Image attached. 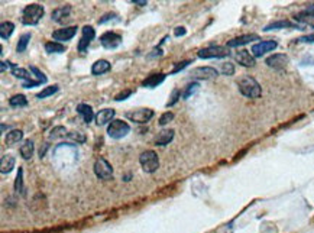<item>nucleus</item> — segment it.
<instances>
[{
    "label": "nucleus",
    "instance_id": "obj_16",
    "mask_svg": "<svg viewBox=\"0 0 314 233\" xmlns=\"http://www.w3.org/2000/svg\"><path fill=\"white\" fill-rule=\"evenodd\" d=\"M115 110L113 109H101L99 113L96 115V119H94V122H96V125L97 126H104L108 125V123H112L115 119Z\"/></svg>",
    "mask_w": 314,
    "mask_h": 233
},
{
    "label": "nucleus",
    "instance_id": "obj_41",
    "mask_svg": "<svg viewBox=\"0 0 314 233\" xmlns=\"http://www.w3.org/2000/svg\"><path fill=\"white\" fill-rule=\"evenodd\" d=\"M15 68H16V65L9 63V61H2V63H0V71L2 72H5L6 70H12V71H13Z\"/></svg>",
    "mask_w": 314,
    "mask_h": 233
},
{
    "label": "nucleus",
    "instance_id": "obj_45",
    "mask_svg": "<svg viewBox=\"0 0 314 233\" xmlns=\"http://www.w3.org/2000/svg\"><path fill=\"white\" fill-rule=\"evenodd\" d=\"M298 42H307V44H314V34L311 35H305L298 38Z\"/></svg>",
    "mask_w": 314,
    "mask_h": 233
},
{
    "label": "nucleus",
    "instance_id": "obj_42",
    "mask_svg": "<svg viewBox=\"0 0 314 233\" xmlns=\"http://www.w3.org/2000/svg\"><path fill=\"white\" fill-rule=\"evenodd\" d=\"M130 94H134V90H126V91H122V93H119L116 97H115V100L116 101H122V100H126Z\"/></svg>",
    "mask_w": 314,
    "mask_h": 233
},
{
    "label": "nucleus",
    "instance_id": "obj_34",
    "mask_svg": "<svg viewBox=\"0 0 314 233\" xmlns=\"http://www.w3.org/2000/svg\"><path fill=\"white\" fill-rule=\"evenodd\" d=\"M58 90H60L58 89V86H49V87H45L42 91H39V93L36 94V97H38V99H46V97H51V96H54Z\"/></svg>",
    "mask_w": 314,
    "mask_h": 233
},
{
    "label": "nucleus",
    "instance_id": "obj_24",
    "mask_svg": "<svg viewBox=\"0 0 314 233\" xmlns=\"http://www.w3.org/2000/svg\"><path fill=\"white\" fill-rule=\"evenodd\" d=\"M284 28H296V29H301V27H297L293 22L290 20H277V22H272L269 23L268 27L264 28L265 32H269V31H274V29H284Z\"/></svg>",
    "mask_w": 314,
    "mask_h": 233
},
{
    "label": "nucleus",
    "instance_id": "obj_40",
    "mask_svg": "<svg viewBox=\"0 0 314 233\" xmlns=\"http://www.w3.org/2000/svg\"><path fill=\"white\" fill-rule=\"evenodd\" d=\"M190 64H191V60H186V61H182V63H178L172 68V71H171L170 74H177V72L181 71V70H184L186 67H189Z\"/></svg>",
    "mask_w": 314,
    "mask_h": 233
},
{
    "label": "nucleus",
    "instance_id": "obj_7",
    "mask_svg": "<svg viewBox=\"0 0 314 233\" xmlns=\"http://www.w3.org/2000/svg\"><path fill=\"white\" fill-rule=\"evenodd\" d=\"M130 132V126L126 123L125 120L115 119L112 123H109L108 135L112 139H122L126 135Z\"/></svg>",
    "mask_w": 314,
    "mask_h": 233
},
{
    "label": "nucleus",
    "instance_id": "obj_1",
    "mask_svg": "<svg viewBox=\"0 0 314 233\" xmlns=\"http://www.w3.org/2000/svg\"><path fill=\"white\" fill-rule=\"evenodd\" d=\"M238 89L241 91V94L245 96L246 99H259L262 96V87L260 84L256 81V79H253L251 75H243L238 80Z\"/></svg>",
    "mask_w": 314,
    "mask_h": 233
},
{
    "label": "nucleus",
    "instance_id": "obj_27",
    "mask_svg": "<svg viewBox=\"0 0 314 233\" xmlns=\"http://www.w3.org/2000/svg\"><path fill=\"white\" fill-rule=\"evenodd\" d=\"M15 31V25L12 22H2L0 25V36L2 39H9Z\"/></svg>",
    "mask_w": 314,
    "mask_h": 233
},
{
    "label": "nucleus",
    "instance_id": "obj_29",
    "mask_svg": "<svg viewBox=\"0 0 314 233\" xmlns=\"http://www.w3.org/2000/svg\"><path fill=\"white\" fill-rule=\"evenodd\" d=\"M67 135H68V131L64 127V126H55L54 129H51V132H49V139L53 141H57V139H64V138H67Z\"/></svg>",
    "mask_w": 314,
    "mask_h": 233
},
{
    "label": "nucleus",
    "instance_id": "obj_2",
    "mask_svg": "<svg viewBox=\"0 0 314 233\" xmlns=\"http://www.w3.org/2000/svg\"><path fill=\"white\" fill-rule=\"evenodd\" d=\"M44 13L45 9L42 5H39V3L28 5L22 12V23L25 27H35L39 23V20L44 18Z\"/></svg>",
    "mask_w": 314,
    "mask_h": 233
},
{
    "label": "nucleus",
    "instance_id": "obj_25",
    "mask_svg": "<svg viewBox=\"0 0 314 233\" xmlns=\"http://www.w3.org/2000/svg\"><path fill=\"white\" fill-rule=\"evenodd\" d=\"M22 139H23V132L19 129H12L9 134L6 135L5 142H6V145H15L20 142Z\"/></svg>",
    "mask_w": 314,
    "mask_h": 233
},
{
    "label": "nucleus",
    "instance_id": "obj_28",
    "mask_svg": "<svg viewBox=\"0 0 314 233\" xmlns=\"http://www.w3.org/2000/svg\"><path fill=\"white\" fill-rule=\"evenodd\" d=\"M65 139H68L72 144H84L86 142V135L83 134L81 131H71V132H68Z\"/></svg>",
    "mask_w": 314,
    "mask_h": 233
},
{
    "label": "nucleus",
    "instance_id": "obj_4",
    "mask_svg": "<svg viewBox=\"0 0 314 233\" xmlns=\"http://www.w3.org/2000/svg\"><path fill=\"white\" fill-rule=\"evenodd\" d=\"M230 55V51L227 49V46H219V45H213V46H207V48H201L198 49L197 57L201 60H222Z\"/></svg>",
    "mask_w": 314,
    "mask_h": 233
},
{
    "label": "nucleus",
    "instance_id": "obj_21",
    "mask_svg": "<svg viewBox=\"0 0 314 233\" xmlns=\"http://www.w3.org/2000/svg\"><path fill=\"white\" fill-rule=\"evenodd\" d=\"M165 79H167L165 74H162V72H153V74H151L149 77H146V79L142 81V86H144V87L153 89V87H156V86L162 84Z\"/></svg>",
    "mask_w": 314,
    "mask_h": 233
},
{
    "label": "nucleus",
    "instance_id": "obj_43",
    "mask_svg": "<svg viewBox=\"0 0 314 233\" xmlns=\"http://www.w3.org/2000/svg\"><path fill=\"white\" fill-rule=\"evenodd\" d=\"M42 83L38 80H29V81H23V89H31V87H38V86H41Z\"/></svg>",
    "mask_w": 314,
    "mask_h": 233
},
{
    "label": "nucleus",
    "instance_id": "obj_26",
    "mask_svg": "<svg viewBox=\"0 0 314 233\" xmlns=\"http://www.w3.org/2000/svg\"><path fill=\"white\" fill-rule=\"evenodd\" d=\"M45 51L48 54H63V53H65V46L57 41H51V42L45 44Z\"/></svg>",
    "mask_w": 314,
    "mask_h": 233
},
{
    "label": "nucleus",
    "instance_id": "obj_15",
    "mask_svg": "<svg viewBox=\"0 0 314 233\" xmlns=\"http://www.w3.org/2000/svg\"><path fill=\"white\" fill-rule=\"evenodd\" d=\"M259 36L255 35V34H246V35L236 36L233 39H230L227 42V48H238V46H243V45H248L253 42V41H258Z\"/></svg>",
    "mask_w": 314,
    "mask_h": 233
},
{
    "label": "nucleus",
    "instance_id": "obj_32",
    "mask_svg": "<svg viewBox=\"0 0 314 233\" xmlns=\"http://www.w3.org/2000/svg\"><path fill=\"white\" fill-rule=\"evenodd\" d=\"M31 34L29 32H27V34H23V35L19 38L18 41V45H16V51H18L19 54H22V53H25V49L28 48V44H29V41H31Z\"/></svg>",
    "mask_w": 314,
    "mask_h": 233
},
{
    "label": "nucleus",
    "instance_id": "obj_10",
    "mask_svg": "<svg viewBox=\"0 0 314 233\" xmlns=\"http://www.w3.org/2000/svg\"><path fill=\"white\" fill-rule=\"evenodd\" d=\"M288 63H290V58L285 54H274L265 60V64L275 71H284L287 68Z\"/></svg>",
    "mask_w": 314,
    "mask_h": 233
},
{
    "label": "nucleus",
    "instance_id": "obj_44",
    "mask_svg": "<svg viewBox=\"0 0 314 233\" xmlns=\"http://www.w3.org/2000/svg\"><path fill=\"white\" fill-rule=\"evenodd\" d=\"M187 34V29L184 27H177L175 29H174V36H177V38H179V36H184Z\"/></svg>",
    "mask_w": 314,
    "mask_h": 233
},
{
    "label": "nucleus",
    "instance_id": "obj_22",
    "mask_svg": "<svg viewBox=\"0 0 314 233\" xmlns=\"http://www.w3.org/2000/svg\"><path fill=\"white\" fill-rule=\"evenodd\" d=\"M112 64L109 63L108 60H97L96 63L91 65V74L93 75H101L110 71Z\"/></svg>",
    "mask_w": 314,
    "mask_h": 233
},
{
    "label": "nucleus",
    "instance_id": "obj_9",
    "mask_svg": "<svg viewBox=\"0 0 314 233\" xmlns=\"http://www.w3.org/2000/svg\"><path fill=\"white\" fill-rule=\"evenodd\" d=\"M122 41H123V38L113 31H108L100 36V44L104 49H115L122 44Z\"/></svg>",
    "mask_w": 314,
    "mask_h": 233
},
{
    "label": "nucleus",
    "instance_id": "obj_48",
    "mask_svg": "<svg viewBox=\"0 0 314 233\" xmlns=\"http://www.w3.org/2000/svg\"><path fill=\"white\" fill-rule=\"evenodd\" d=\"M153 55H158V57H161V55H162L161 48H155V51H153L152 54H149V57H153Z\"/></svg>",
    "mask_w": 314,
    "mask_h": 233
},
{
    "label": "nucleus",
    "instance_id": "obj_17",
    "mask_svg": "<svg viewBox=\"0 0 314 233\" xmlns=\"http://www.w3.org/2000/svg\"><path fill=\"white\" fill-rule=\"evenodd\" d=\"M70 15H71V6H61L58 9H55L53 12V20L57 22V23H65V20L70 19Z\"/></svg>",
    "mask_w": 314,
    "mask_h": 233
},
{
    "label": "nucleus",
    "instance_id": "obj_5",
    "mask_svg": "<svg viewBox=\"0 0 314 233\" xmlns=\"http://www.w3.org/2000/svg\"><path fill=\"white\" fill-rule=\"evenodd\" d=\"M93 170H94V174H96V177L99 179L108 181V179L113 178V167H112L110 162H109L106 158H103V157H100V158L96 160Z\"/></svg>",
    "mask_w": 314,
    "mask_h": 233
},
{
    "label": "nucleus",
    "instance_id": "obj_35",
    "mask_svg": "<svg viewBox=\"0 0 314 233\" xmlns=\"http://www.w3.org/2000/svg\"><path fill=\"white\" fill-rule=\"evenodd\" d=\"M198 89H200V84H198V83H191V84H189L187 89L184 90V93H182V99H190L191 96H194V94L197 93Z\"/></svg>",
    "mask_w": 314,
    "mask_h": 233
},
{
    "label": "nucleus",
    "instance_id": "obj_12",
    "mask_svg": "<svg viewBox=\"0 0 314 233\" xmlns=\"http://www.w3.org/2000/svg\"><path fill=\"white\" fill-rule=\"evenodd\" d=\"M96 38V31L94 28L86 25L83 27V35H81L80 42H78V51L80 53H86L89 49L90 44L93 42V39Z\"/></svg>",
    "mask_w": 314,
    "mask_h": 233
},
{
    "label": "nucleus",
    "instance_id": "obj_13",
    "mask_svg": "<svg viewBox=\"0 0 314 233\" xmlns=\"http://www.w3.org/2000/svg\"><path fill=\"white\" fill-rule=\"evenodd\" d=\"M77 31H78L77 27L60 28V29H57V31L53 32V38L57 42H67V41H71L72 38L75 36Z\"/></svg>",
    "mask_w": 314,
    "mask_h": 233
},
{
    "label": "nucleus",
    "instance_id": "obj_49",
    "mask_svg": "<svg viewBox=\"0 0 314 233\" xmlns=\"http://www.w3.org/2000/svg\"><path fill=\"white\" fill-rule=\"evenodd\" d=\"M307 13H308L307 16H313L314 18V8H310V9L307 10Z\"/></svg>",
    "mask_w": 314,
    "mask_h": 233
},
{
    "label": "nucleus",
    "instance_id": "obj_46",
    "mask_svg": "<svg viewBox=\"0 0 314 233\" xmlns=\"http://www.w3.org/2000/svg\"><path fill=\"white\" fill-rule=\"evenodd\" d=\"M112 19H116V15L115 13H106L103 18L99 19V23H106L108 20H112Z\"/></svg>",
    "mask_w": 314,
    "mask_h": 233
},
{
    "label": "nucleus",
    "instance_id": "obj_20",
    "mask_svg": "<svg viewBox=\"0 0 314 233\" xmlns=\"http://www.w3.org/2000/svg\"><path fill=\"white\" fill-rule=\"evenodd\" d=\"M174 136H175V131L174 129H162L161 132L156 135V138H155V145L165 146V145L172 142Z\"/></svg>",
    "mask_w": 314,
    "mask_h": 233
},
{
    "label": "nucleus",
    "instance_id": "obj_47",
    "mask_svg": "<svg viewBox=\"0 0 314 233\" xmlns=\"http://www.w3.org/2000/svg\"><path fill=\"white\" fill-rule=\"evenodd\" d=\"M130 3H135V5H138V6H145L148 2H146V0H132Z\"/></svg>",
    "mask_w": 314,
    "mask_h": 233
},
{
    "label": "nucleus",
    "instance_id": "obj_33",
    "mask_svg": "<svg viewBox=\"0 0 314 233\" xmlns=\"http://www.w3.org/2000/svg\"><path fill=\"white\" fill-rule=\"evenodd\" d=\"M12 74H13L15 77H18V79H20V80L23 81L32 80V72H29L28 70H25V68H19V67H16V68L12 71Z\"/></svg>",
    "mask_w": 314,
    "mask_h": 233
},
{
    "label": "nucleus",
    "instance_id": "obj_3",
    "mask_svg": "<svg viewBox=\"0 0 314 233\" xmlns=\"http://www.w3.org/2000/svg\"><path fill=\"white\" fill-rule=\"evenodd\" d=\"M139 162H141V167L146 174H152L155 171L160 168V158H158V153L152 151V149H148L139 155Z\"/></svg>",
    "mask_w": 314,
    "mask_h": 233
},
{
    "label": "nucleus",
    "instance_id": "obj_6",
    "mask_svg": "<svg viewBox=\"0 0 314 233\" xmlns=\"http://www.w3.org/2000/svg\"><path fill=\"white\" fill-rule=\"evenodd\" d=\"M155 115L152 109L142 108V109H136V110H132V112H126L125 117L129 119L130 122H135L138 125H144V123H148L151 119Z\"/></svg>",
    "mask_w": 314,
    "mask_h": 233
},
{
    "label": "nucleus",
    "instance_id": "obj_11",
    "mask_svg": "<svg viewBox=\"0 0 314 233\" xmlns=\"http://www.w3.org/2000/svg\"><path fill=\"white\" fill-rule=\"evenodd\" d=\"M277 46H278L277 41H260V42L252 46L251 53L255 58H259V57H264V55L268 54L271 51L277 49Z\"/></svg>",
    "mask_w": 314,
    "mask_h": 233
},
{
    "label": "nucleus",
    "instance_id": "obj_30",
    "mask_svg": "<svg viewBox=\"0 0 314 233\" xmlns=\"http://www.w3.org/2000/svg\"><path fill=\"white\" fill-rule=\"evenodd\" d=\"M15 191L20 194V196H25V184H23V170L19 168L18 175L15 179Z\"/></svg>",
    "mask_w": 314,
    "mask_h": 233
},
{
    "label": "nucleus",
    "instance_id": "obj_23",
    "mask_svg": "<svg viewBox=\"0 0 314 233\" xmlns=\"http://www.w3.org/2000/svg\"><path fill=\"white\" fill-rule=\"evenodd\" d=\"M34 151H35L34 141L28 139V141H25V142L22 144V146H20V157H22L23 160L29 161V160L32 158V155H34Z\"/></svg>",
    "mask_w": 314,
    "mask_h": 233
},
{
    "label": "nucleus",
    "instance_id": "obj_36",
    "mask_svg": "<svg viewBox=\"0 0 314 233\" xmlns=\"http://www.w3.org/2000/svg\"><path fill=\"white\" fill-rule=\"evenodd\" d=\"M220 72L223 75H233L234 74V65L230 61H226V63H222L220 65Z\"/></svg>",
    "mask_w": 314,
    "mask_h": 233
},
{
    "label": "nucleus",
    "instance_id": "obj_18",
    "mask_svg": "<svg viewBox=\"0 0 314 233\" xmlns=\"http://www.w3.org/2000/svg\"><path fill=\"white\" fill-rule=\"evenodd\" d=\"M77 113L83 117V120H84L86 123H91V122L96 119V115H94V112H93V108H91L90 105H87V103H80V105H77Z\"/></svg>",
    "mask_w": 314,
    "mask_h": 233
},
{
    "label": "nucleus",
    "instance_id": "obj_8",
    "mask_svg": "<svg viewBox=\"0 0 314 233\" xmlns=\"http://www.w3.org/2000/svg\"><path fill=\"white\" fill-rule=\"evenodd\" d=\"M219 74H220V72L217 71L216 68H213V67H197V68H194L193 71L190 72V77L194 79V80L207 81L217 79Z\"/></svg>",
    "mask_w": 314,
    "mask_h": 233
},
{
    "label": "nucleus",
    "instance_id": "obj_19",
    "mask_svg": "<svg viewBox=\"0 0 314 233\" xmlns=\"http://www.w3.org/2000/svg\"><path fill=\"white\" fill-rule=\"evenodd\" d=\"M15 165H16V160H15L13 155H10V153L3 155V157H2V161H0V172H2L3 175H8V174H10V172L13 171Z\"/></svg>",
    "mask_w": 314,
    "mask_h": 233
},
{
    "label": "nucleus",
    "instance_id": "obj_14",
    "mask_svg": "<svg viewBox=\"0 0 314 233\" xmlns=\"http://www.w3.org/2000/svg\"><path fill=\"white\" fill-rule=\"evenodd\" d=\"M234 60L238 61L239 65L242 67H246V68H251V67H255V57L252 55V53H249L248 49H239L236 54H234Z\"/></svg>",
    "mask_w": 314,
    "mask_h": 233
},
{
    "label": "nucleus",
    "instance_id": "obj_39",
    "mask_svg": "<svg viewBox=\"0 0 314 233\" xmlns=\"http://www.w3.org/2000/svg\"><path fill=\"white\" fill-rule=\"evenodd\" d=\"M179 99H181V91H179L178 89H174L172 90V93H171V99L168 100V103H167V108L174 106Z\"/></svg>",
    "mask_w": 314,
    "mask_h": 233
},
{
    "label": "nucleus",
    "instance_id": "obj_37",
    "mask_svg": "<svg viewBox=\"0 0 314 233\" xmlns=\"http://www.w3.org/2000/svg\"><path fill=\"white\" fill-rule=\"evenodd\" d=\"M29 71H32V74H34V75H36V80L41 81L42 84H45V83L48 81V79H46V75H45L44 72L41 71V70H39L38 67H35V65H31Z\"/></svg>",
    "mask_w": 314,
    "mask_h": 233
},
{
    "label": "nucleus",
    "instance_id": "obj_31",
    "mask_svg": "<svg viewBox=\"0 0 314 233\" xmlns=\"http://www.w3.org/2000/svg\"><path fill=\"white\" fill-rule=\"evenodd\" d=\"M9 105L12 108H25L28 106V100L23 94H15L9 99Z\"/></svg>",
    "mask_w": 314,
    "mask_h": 233
},
{
    "label": "nucleus",
    "instance_id": "obj_38",
    "mask_svg": "<svg viewBox=\"0 0 314 233\" xmlns=\"http://www.w3.org/2000/svg\"><path fill=\"white\" fill-rule=\"evenodd\" d=\"M175 117V115L172 113V112H165V113H162L161 117H160V120H158V123L161 126H165V125H168L170 123L171 120Z\"/></svg>",
    "mask_w": 314,
    "mask_h": 233
}]
</instances>
